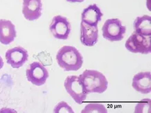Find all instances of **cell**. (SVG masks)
Instances as JSON below:
<instances>
[{
    "instance_id": "6da1fadb",
    "label": "cell",
    "mask_w": 151,
    "mask_h": 113,
    "mask_svg": "<svg viewBox=\"0 0 151 113\" xmlns=\"http://www.w3.org/2000/svg\"><path fill=\"white\" fill-rule=\"evenodd\" d=\"M56 58L59 66L65 72L79 70L83 65L82 54L72 46L61 47L57 52Z\"/></svg>"
},
{
    "instance_id": "7a4b0ae2",
    "label": "cell",
    "mask_w": 151,
    "mask_h": 113,
    "mask_svg": "<svg viewBox=\"0 0 151 113\" xmlns=\"http://www.w3.org/2000/svg\"><path fill=\"white\" fill-rule=\"evenodd\" d=\"M87 94H101L106 91L108 81L103 74L96 70H85L79 76Z\"/></svg>"
},
{
    "instance_id": "3957f363",
    "label": "cell",
    "mask_w": 151,
    "mask_h": 113,
    "mask_svg": "<svg viewBox=\"0 0 151 113\" xmlns=\"http://www.w3.org/2000/svg\"><path fill=\"white\" fill-rule=\"evenodd\" d=\"M64 87L67 92L78 104H82L86 99L88 94L79 78V76L75 75L68 76L65 80Z\"/></svg>"
},
{
    "instance_id": "277c9868",
    "label": "cell",
    "mask_w": 151,
    "mask_h": 113,
    "mask_svg": "<svg viewBox=\"0 0 151 113\" xmlns=\"http://www.w3.org/2000/svg\"><path fill=\"white\" fill-rule=\"evenodd\" d=\"M102 36L106 40L111 42L120 41L124 38L126 33V27L122 25L119 19H109L106 20L102 28Z\"/></svg>"
},
{
    "instance_id": "5b68a950",
    "label": "cell",
    "mask_w": 151,
    "mask_h": 113,
    "mask_svg": "<svg viewBox=\"0 0 151 113\" xmlns=\"http://www.w3.org/2000/svg\"><path fill=\"white\" fill-rule=\"evenodd\" d=\"M150 40V36H144L134 31L125 43V47L132 53L148 54L151 51Z\"/></svg>"
},
{
    "instance_id": "8992f818",
    "label": "cell",
    "mask_w": 151,
    "mask_h": 113,
    "mask_svg": "<svg viewBox=\"0 0 151 113\" xmlns=\"http://www.w3.org/2000/svg\"><path fill=\"white\" fill-rule=\"evenodd\" d=\"M50 30L57 39L67 40L71 31V26L66 18L61 15H57L52 19Z\"/></svg>"
},
{
    "instance_id": "52a82bcc",
    "label": "cell",
    "mask_w": 151,
    "mask_h": 113,
    "mask_svg": "<svg viewBox=\"0 0 151 113\" xmlns=\"http://www.w3.org/2000/svg\"><path fill=\"white\" fill-rule=\"evenodd\" d=\"M27 78L33 85L41 86L45 83L49 77L48 71L41 63L34 62L29 65L26 72Z\"/></svg>"
},
{
    "instance_id": "ba28073f",
    "label": "cell",
    "mask_w": 151,
    "mask_h": 113,
    "mask_svg": "<svg viewBox=\"0 0 151 113\" xmlns=\"http://www.w3.org/2000/svg\"><path fill=\"white\" fill-rule=\"evenodd\" d=\"M6 59L8 64L13 68H20L28 60V53L21 47H16L9 49L6 53Z\"/></svg>"
},
{
    "instance_id": "9c48e42d",
    "label": "cell",
    "mask_w": 151,
    "mask_h": 113,
    "mask_svg": "<svg viewBox=\"0 0 151 113\" xmlns=\"http://www.w3.org/2000/svg\"><path fill=\"white\" fill-rule=\"evenodd\" d=\"M41 0H23L22 13L29 21L38 20L42 15Z\"/></svg>"
},
{
    "instance_id": "30bf717a",
    "label": "cell",
    "mask_w": 151,
    "mask_h": 113,
    "mask_svg": "<svg viewBox=\"0 0 151 113\" xmlns=\"http://www.w3.org/2000/svg\"><path fill=\"white\" fill-rule=\"evenodd\" d=\"M80 40L83 45L87 47L96 45L98 40V26H91L81 22Z\"/></svg>"
},
{
    "instance_id": "8fae6325",
    "label": "cell",
    "mask_w": 151,
    "mask_h": 113,
    "mask_svg": "<svg viewBox=\"0 0 151 113\" xmlns=\"http://www.w3.org/2000/svg\"><path fill=\"white\" fill-rule=\"evenodd\" d=\"M132 87L135 90L144 95L150 93L151 91L150 72H140L134 75L132 80Z\"/></svg>"
},
{
    "instance_id": "7c38bea8",
    "label": "cell",
    "mask_w": 151,
    "mask_h": 113,
    "mask_svg": "<svg viewBox=\"0 0 151 113\" xmlns=\"http://www.w3.org/2000/svg\"><path fill=\"white\" fill-rule=\"evenodd\" d=\"M15 26L12 22L7 20H0V43L7 45L14 41L16 38Z\"/></svg>"
},
{
    "instance_id": "4fadbf2b",
    "label": "cell",
    "mask_w": 151,
    "mask_h": 113,
    "mask_svg": "<svg viewBox=\"0 0 151 113\" xmlns=\"http://www.w3.org/2000/svg\"><path fill=\"white\" fill-rule=\"evenodd\" d=\"M103 13L96 4L89 5L82 13V22L91 26H98L101 21Z\"/></svg>"
},
{
    "instance_id": "5bb4252c",
    "label": "cell",
    "mask_w": 151,
    "mask_h": 113,
    "mask_svg": "<svg viewBox=\"0 0 151 113\" xmlns=\"http://www.w3.org/2000/svg\"><path fill=\"white\" fill-rule=\"evenodd\" d=\"M134 29L136 33L144 36L151 35V18L149 15H145L137 17L134 22Z\"/></svg>"
},
{
    "instance_id": "9a60e30c",
    "label": "cell",
    "mask_w": 151,
    "mask_h": 113,
    "mask_svg": "<svg viewBox=\"0 0 151 113\" xmlns=\"http://www.w3.org/2000/svg\"><path fill=\"white\" fill-rule=\"evenodd\" d=\"M82 113H106L107 110L102 103H90L83 109Z\"/></svg>"
},
{
    "instance_id": "2e32d148",
    "label": "cell",
    "mask_w": 151,
    "mask_h": 113,
    "mask_svg": "<svg viewBox=\"0 0 151 113\" xmlns=\"http://www.w3.org/2000/svg\"><path fill=\"white\" fill-rule=\"evenodd\" d=\"M135 112H150V100L149 99H145L141 102L137 103Z\"/></svg>"
},
{
    "instance_id": "e0dca14e",
    "label": "cell",
    "mask_w": 151,
    "mask_h": 113,
    "mask_svg": "<svg viewBox=\"0 0 151 113\" xmlns=\"http://www.w3.org/2000/svg\"><path fill=\"white\" fill-rule=\"evenodd\" d=\"M54 112L55 113H74L72 108L64 101H61L58 103L57 106L54 109Z\"/></svg>"
},
{
    "instance_id": "ac0fdd59",
    "label": "cell",
    "mask_w": 151,
    "mask_h": 113,
    "mask_svg": "<svg viewBox=\"0 0 151 113\" xmlns=\"http://www.w3.org/2000/svg\"><path fill=\"white\" fill-rule=\"evenodd\" d=\"M67 1L71 3H75V2H83V1H85V0H66Z\"/></svg>"
},
{
    "instance_id": "d6986e66",
    "label": "cell",
    "mask_w": 151,
    "mask_h": 113,
    "mask_svg": "<svg viewBox=\"0 0 151 113\" xmlns=\"http://www.w3.org/2000/svg\"><path fill=\"white\" fill-rule=\"evenodd\" d=\"M3 66H4L3 59H2V58H1V56H0V70H1V69L3 68Z\"/></svg>"
}]
</instances>
